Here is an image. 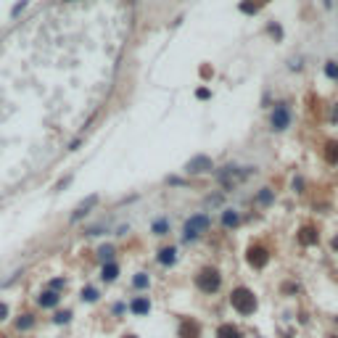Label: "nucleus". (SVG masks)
Returning a JSON list of instances; mask_svg holds the SVG:
<instances>
[{
    "instance_id": "obj_1",
    "label": "nucleus",
    "mask_w": 338,
    "mask_h": 338,
    "mask_svg": "<svg viewBox=\"0 0 338 338\" xmlns=\"http://www.w3.org/2000/svg\"><path fill=\"white\" fill-rule=\"evenodd\" d=\"M230 304H232V309H235L238 315H243V317L254 315V312H256V307H259V301H256V296H254V291L246 288V285H238V288H232Z\"/></svg>"
},
{
    "instance_id": "obj_2",
    "label": "nucleus",
    "mask_w": 338,
    "mask_h": 338,
    "mask_svg": "<svg viewBox=\"0 0 338 338\" xmlns=\"http://www.w3.org/2000/svg\"><path fill=\"white\" fill-rule=\"evenodd\" d=\"M219 285H222V275H219V270H214V267H204L196 275V288L201 294H217Z\"/></svg>"
},
{
    "instance_id": "obj_3",
    "label": "nucleus",
    "mask_w": 338,
    "mask_h": 338,
    "mask_svg": "<svg viewBox=\"0 0 338 338\" xmlns=\"http://www.w3.org/2000/svg\"><path fill=\"white\" fill-rule=\"evenodd\" d=\"M209 225H211V219L206 217V214H196V217H190V219L185 222V230H183V232H185V240L198 238V235H201V232H204Z\"/></svg>"
},
{
    "instance_id": "obj_4",
    "label": "nucleus",
    "mask_w": 338,
    "mask_h": 338,
    "mask_svg": "<svg viewBox=\"0 0 338 338\" xmlns=\"http://www.w3.org/2000/svg\"><path fill=\"white\" fill-rule=\"evenodd\" d=\"M246 259H249V264L254 270H262V267H267V262H270V251L264 249V246H251Z\"/></svg>"
},
{
    "instance_id": "obj_5",
    "label": "nucleus",
    "mask_w": 338,
    "mask_h": 338,
    "mask_svg": "<svg viewBox=\"0 0 338 338\" xmlns=\"http://www.w3.org/2000/svg\"><path fill=\"white\" fill-rule=\"evenodd\" d=\"M272 129H277V132H280V129H285L291 125V111H288V106H285V103H277L275 106V111H272Z\"/></svg>"
},
{
    "instance_id": "obj_6",
    "label": "nucleus",
    "mask_w": 338,
    "mask_h": 338,
    "mask_svg": "<svg viewBox=\"0 0 338 338\" xmlns=\"http://www.w3.org/2000/svg\"><path fill=\"white\" fill-rule=\"evenodd\" d=\"M185 169L190 174H204V172H209V169H211V159H209V156H196V159L188 161Z\"/></svg>"
},
{
    "instance_id": "obj_7",
    "label": "nucleus",
    "mask_w": 338,
    "mask_h": 338,
    "mask_svg": "<svg viewBox=\"0 0 338 338\" xmlns=\"http://www.w3.org/2000/svg\"><path fill=\"white\" fill-rule=\"evenodd\" d=\"M177 336L180 338H201V325L196 320H185L180 322V330H177Z\"/></svg>"
},
{
    "instance_id": "obj_8",
    "label": "nucleus",
    "mask_w": 338,
    "mask_h": 338,
    "mask_svg": "<svg viewBox=\"0 0 338 338\" xmlns=\"http://www.w3.org/2000/svg\"><path fill=\"white\" fill-rule=\"evenodd\" d=\"M129 312L138 315V317L148 315V312H151V298H148V296H135L132 301H129Z\"/></svg>"
},
{
    "instance_id": "obj_9",
    "label": "nucleus",
    "mask_w": 338,
    "mask_h": 338,
    "mask_svg": "<svg viewBox=\"0 0 338 338\" xmlns=\"http://www.w3.org/2000/svg\"><path fill=\"white\" fill-rule=\"evenodd\" d=\"M95 204H98V196H90V198H84L82 204H80V206H77V209H74V214H71V222H80L82 217H87V211L93 209Z\"/></svg>"
},
{
    "instance_id": "obj_10",
    "label": "nucleus",
    "mask_w": 338,
    "mask_h": 338,
    "mask_svg": "<svg viewBox=\"0 0 338 338\" xmlns=\"http://www.w3.org/2000/svg\"><path fill=\"white\" fill-rule=\"evenodd\" d=\"M58 301H61V296H58V291H45V294L37 296V304H40L42 309H56Z\"/></svg>"
},
{
    "instance_id": "obj_11",
    "label": "nucleus",
    "mask_w": 338,
    "mask_h": 338,
    "mask_svg": "<svg viewBox=\"0 0 338 338\" xmlns=\"http://www.w3.org/2000/svg\"><path fill=\"white\" fill-rule=\"evenodd\" d=\"M317 240H320V235H317L315 227H301V232H298V243L301 246H315Z\"/></svg>"
},
{
    "instance_id": "obj_12",
    "label": "nucleus",
    "mask_w": 338,
    "mask_h": 338,
    "mask_svg": "<svg viewBox=\"0 0 338 338\" xmlns=\"http://www.w3.org/2000/svg\"><path fill=\"white\" fill-rule=\"evenodd\" d=\"M217 338H243V333H240L232 322H222L217 328Z\"/></svg>"
},
{
    "instance_id": "obj_13",
    "label": "nucleus",
    "mask_w": 338,
    "mask_h": 338,
    "mask_svg": "<svg viewBox=\"0 0 338 338\" xmlns=\"http://www.w3.org/2000/svg\"><path fill=\"white\" fill-rule=\"evenodd\" d=\"M116 277H119V267H116L114 262H106V264H103V270H101V280L103 283H114Z\"/></svg>"
},
{
    "instance_id": "obj_14",
    "label": "nucleus",
    "mask_w": 338,
    "mask_h": 338,
    "mask_svg": "<svg viewBox=\"0 0 338 338\" xmlns=\"http://www.w3.org/2000/svg\"><path fill=\"white\" fill-rule=\"evenodd\" d=\"M177 262V251L169 246V249H161L159 251V264H164V267H169V264H174Z\"/></svg>"
},
{
    "instance_id": "obj_15",
    "label": "nucleus",
    "mask_w": 338,
    "mask_h": 338,
    "mask_svg": "<svg viewBox=\"0 0 338 338\" xmlns=\"http://www.w3.org/2000/svg\"><path fill=\"white\" fill-rule=\"evenodd\" d=\"M325 159L330 161V164H338V143L330 140L328 146H325Z\"/></svg>"
},
{
    "instance_id": "obj_16",
    "label": "nucleus",
    "mask_w": 338,
    "mask_h": 338,
    "mask_svg": "<svg viewBox=\"0 0 338 338\" xmlns=\"http://www.w3.org/2000/svg\"><path fill=\"white\" fill-rule=\"evenodd\" d=\"M238 222H240L238 211H232V209H225V211H222V225H225V227H235Z\"/></svg>"
},
{
    "instance_id": "obj_17",
    "label": "nucleus",
    "mask_w": 338,
    "mask_h": 338,
    "mask_svg": "<svg viewBox=\"0 0 338 338\" xmlns=\"http://www.w3.org/2000/svg\"><path fill=\"white\" fill-rule=\"evenodd\" d=\"M14 325H16V330H29V328H35V317L32 315H19V320Z\"/></svg>"
},
{
    "instance_id": "obj_18",
    "label": "nucleus",
    "mask_w": 338,
    "mask_h": 338,
    "mask_svg": "<svg viewBox=\"0 0 338 338\" xmlns=\"http://www.w3.org/2000/svg\"><path fill=\"white\" fill-rule=\"evenodd\" d=\"M132 285H135V288H138V291H146L148 285H151V277H148L146 272H138V275L132 277Z\"/></svg>"
},
{
    "instance_id": "obj_19",
    "label": "nucleus",
    "mask_w": 338,
    "mask_h": 338,
    "mask_svg": "<svg viewBox=\"0 0 338 338\" xmlns=\"http://www.w3.org/2000/svg\"><path fill=\"white\" fill-rule=\"evenodd\" d=\"M69 320H71V312H69V309L56 312V315H53V322H56V325H66Z\"/></svg>"
},
{
    "instance_id": "obj_20",
    "label": "nucleus",
    "mask_w": 338,
    "mask_h": 338,
    "mask_svg": "<svg viewBox=\"0 0 338 338\" xmlns=\"http://www.w3.org/2000/svg\"><path fill=\"white\" fill-rule=\"evenodd\" d=\"M98 256H101V262H111L114 246H101V249H98Z\"/></svg>"
},
{
    "instance_id": "obj_21",
    "label": "nucleus",
    "mask_w": 338,
    "mask_h": 338,
    "mask_svg": "<svg viewBox=\"0 0 338 338\" xmlns=\"http://www.w3.org/2000/svg\"><path fill=\"white\" fill-rule=\"evenodd\" d=\"M98 298H101V294H98L95 288H84V291H82V301H90V304H93V301H98Z\"/></svg>"
},
{
    "instance_id": "obj_22",
    "label": "nucleus",
    "mask_w": 338,
    "mask_h": 338,
    "mask_svg": "<svg viewBox=\"0 0 338 338\" xmlns=\"http://www.w3.org/2000/svg\"><path fill=\"white\" fill-rule=\"evenodd\" d=\"M325 74H328L330 80H338V63L336 61H328V63H325Z\"/></svg>"
},
{
    "instance_id": "obj_23",
    "label": "nucleus",
    "mask_w": 338,
    "mask_h": 338,
    "mask_svg": "<svg viewBox=\"0 0 338 338\" xmlns=\"http://www.w3.org/2000/svg\"><path fill=\"white\" fill-rule=\"evenodd\" d=\"M240 11H243V14H256V11H259V3H251V0H246V3H240Z\"/></svg>"
},
{
    "instance_id": "obj_24",
    "label": "nucleus",
    "mask_w": 338,
    "mask_h": 338,
    "mask_svg": "<svg viewBox=\"0 0 338 338\" xmlns=\"http://www.w3.org/2000/svg\"><path fill=\"white\" fill-rule=\"evenodd\" d=\"M167 227H169L167 219H159V222L153 225V232H156V235H164V232H167Z\"/></svg>"
},
{
    "instance_id": "obj_25",
    "label": "nucleus",
    "mask_w": 338,
    "mask_h": 338,
    "mask_svg": "<svg viewBox=\"0 0 338 338\" xmlns=\"http://www.w3.org/2000/svg\"><path fill=\"white\" fill-rule=\"evenodd\" d=\"M259 201H262V204H270V201H272V190H270V188H262V193H259Z\"/></svg>"
},
{
    "instance_id": "obj_26",
    "label": "nucleus",
    "mask_w": 338,
    "mask_h": 338,
    "mask_svg": "<svg viewBox=\"0 0 338 338\" xmlns=\"http://www.w3.org/2000/svg\"><path fill=\"white\" fill-rule=\"evenodd\" d=\"M63 285H66V280H61V277H56V280H50V291H61Z\"/></svg>"
},
{
    "instance_id": "obj_27",
    "label": "nucleus",
    "mask_w": 338,
    "mask_h": 338,
    "mask_svg": "<svg viewBox=\"0 0 338 338\" xmlns=\"http://www.w3.org/2000/svg\"><path fill=\"white\" fill-rule=\"evenodd\" d=\"M24 8H27V0H21V3H19L16 8L11 11V16H19V14H21V11H24Z\"/></svg>"
},
{
    "instance_id": "obj_28",
    "label": "nucleus",
    "mask_w": 338,
    "mask_h": 338,
    "mask_svg": "<svg viewBox=\"0 0 338 338\" xmlns=\"http://www.w3.org/2000/svg\"><path fill=\"white\" fill-rule=\"evenodd\" d=\"M5 317H8V304H3V301H0V322H3Z\"/></svg>"
},
{
    "instance_id": "obj_29",
    "label": "nucleus",
    "mask_w": 338,
    "mask_h": 338,
    "mask_svg": "<svg viewBox=\"0 0 338 338\" xmlns=\"http://www.w3.org/2000/svg\"><path fill=\"white\" fill-rule=\"evenodd\" d=\"M69 183H71V177H63V180H61V183H58V185H56V188H58V190H61V188H66V185H69Z\"/></svg>"
},
{
    "instance_id": "obj_30",
    "label": "nucleus",
    "mask_w": 338,
    "mask_h": 338,
    "mask_svg": "<svg viewBox=\"0 0 338 338\" xmlns=\"http://www.w3.org/2000/svg\"><path fill=\"white\" fill-rule=\"evenodd\" d=\"M333 119H338V103L333 106Z\"/></svg>"
},
{
    "instance_id": "obj_31",
    "label": "nucleus",
    "mask_w": 338,
    "mask_h": 338,
    "mask_svg": "<svg viewBox=\"0 0 338 338\" xmlns=\"http://www.w3.org/2000/svg\"><path fill=\"white\" fill-rule=\"evenodd\" d=\"M333 249H336V251H338V235H336V238H333Z\"/></svg>"
},
{
    "instance_id": "obj_32",
    "label": "nucleus",
    "mask_w": 338,
    "mask_h": 338,
    "mask_svg": "<svg viewBox=\"0 0 338 338\" xmlns=\"http://www.w3.org/2000/svg\"><path fill=\"white\" fill-rule=\"evenodd\" d=\"M122 338H138V336H132V333H127V336H122Z\"/></svg>"
},
{
    "instance_id": "obj_33",
    "label": "nucleus",
    "mask_w": 338,
    "mask_h": 338,
    "mask_svg": "<svg viewBox=\"0 0 338 338\" xmlns=\"http://www.w3.org/2000/svg\"><path fill=\"white\" fill-rule=\"evenodd\" d=\"M322 3H325V5H328V8H330V0H322Z\"/></svg>"
},
{
    "instance_id": "obj_34",
    "label": "nucleus",
    "mask_w": 338,
    "mask_h": 338,
    "mask_svg": "<svg viewBox=\"0 0 338 338\" xmlns=\"http://www.w3.org/2000/svg\"><path fill=\"white\" fill-rule=\"evenodd\" d=\"M328 338H338V336H328Z\"/></svg>"
}]
</instances>
